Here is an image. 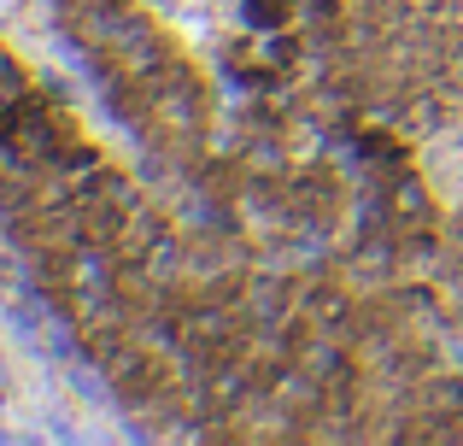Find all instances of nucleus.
<instances>
[{
  "mask_svg": "<svg viewBox=\"0 0 463 446\" xmlns=\"http://www.w3.org/2000/svg\"><path fill=\"white\" fill-rule=\"evenodd\" d=\"M382 200H387V229H393V235H422V229H440L446 223L434 188L422 183L417 171L387 176V183H382Z\"/></svg>",
  "mask_w": 463,
  "mask_h": 446,
  "instance_id": "1",
  "label": "nucleus"
}]
</instances>
